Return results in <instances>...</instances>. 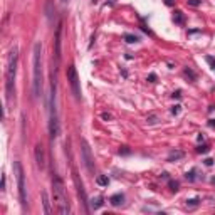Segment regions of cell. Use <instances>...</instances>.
I'll use <instances>...</instances> for the list:
<instances>
[{
    "label": "cell",
    "mask_w": 215,
    "mask_h": 215,
    "mask_svg": "<svg viewBox=\"0 0 215 215\" xmlns=\"http://www.w3.org/2000/svg\"><path fill=\"white\" fill-rule=\"evenodd\" d=\"M81 146H82V160H84V165L88 168L89 173H94V161H92V155H91V148H89L88 141L82 139L81 141Z\"/></svg>",
    "instance_id": "cell-7"
},
{
    "label": "cell",
    "mask_w": 215,
    "mask_h": 215,
    "mask_svg": "<svg viewBox=\"0 0 215 215\" xmlns=\"http://www.w3.org/2000/svg\"><path fill=\"white\" fill-rule=\"evenodd\" d=\"M61 32H62V22H59L57 24V29H55V61H57V64H59V61H61Z\"/></svg>",
    "instance_id": "cell-8"
},
{
    "label": "cell",
    "mask_w": 215,
    "mask_h": 215,
    "mask_svg": "<svg viewBox=\"0 0 215 215\" xmlns=\"http://www.w3.org/2000/svg\"><path fill=\"white\" fill-rule=\"evenodd\" d=\"M96 182H98V185H101V186H108L109 185V178L106 175H99L98 178H96Z\"/></svg>",
    "instance_id": "cell-15"
},
{
    "label": "cell",
    "mask_w": 215,
    "mask_h": 215,
    "mask_svg": "<svg viewBox=\"0 0 215 215\" xmlns=\"http://www.w3.org/2000/svg\"><path fill=\"white\" fill-rule=\"evenodd\" d=\"M170 186H171L173 192H176V190H178V182H170Z\"/></svg>",
    "instance_id": "cell-25"
},
{
    "label": "cell",
    "mask_w": 215,
    "mask_h": 215,
    "mask_svg": "<svg viewBox=\"0 0 215 215\" xmlns=\"http://www.w3.org/2000/svg\"><path fill=\"white\" fill-rule=\"evenodd\" d=\"M200 203V198H192V200H186V207H197Z\"/></svg>",
    "instance_id": "cell-18"
},
{
    "label": "cell",
    "mask_w": 215,
    "mask_h": 215,
    "mask_svg": "<svg viewBox=\"0 0 215 215\" xmlns=\"http://www.w3.org/2000/svg\"><path fill=\"white\" fill-rule=\"evenodd\" d=\"M131 153V149L128 148V146H121L119 148V155H129Z\"/></svg>",
    "instance_id": "cell-20"
},
{
    "label": "cell",
    "mask_w": 215,
    "mask_h": 215,
    "mask_svg": "<svg viewBox=\"0 0 215 215\" xmlns=\"http://www.w3.org/2000/svg\"><path fill=\"white\" fill-rule=\"evenodd\" d=\"M180 108H182V106H180V104H175V106H173V108H171V114H175V116H176V114L180 113Z\"/></svg>",
    "instance_id": "cell-22"
},
{
    "label": "cell",
    "mask_w": 215,
    "mask_h": 215,
    "mask_svg": "<svg viewBox=\"0 0 215 215\" xmlns=\"http://www.w3.org/2000/svg\"><path fill=\"white\" fill-rule=\"evenodd\" d=\"M186 178H188V180H195V170H192L190 173H186Z\"/></svg>",
    "instance_id": "cell-27"
},
{
    "label": "cell",
    "mask_w": 215,
    "mask_h": 215,
    "mask_svg": "<svg viewBox=\"0 0 215 215\" xmlns=\"http://www.w3.org/2000/svg\"><path fill=\"white\" fill-rule=\"evenodd\" d=\"M42 202H44V212L51 213V202H49V195L45 192H42Z\"/></svg>",
    "instance_id": "cell-13"
},
{
    "label": "cell",
    "mask_w": 215,
    "mask_h": 215,
    "mask_svg": "<svg viewBox=\"0 0 215 215\" xmlns=\"http://www.w3.org/2000/svg\"><path fill=\"white\" fill-rule=\"evenodd\" d=\"M123 200H124L123 193H116V195H113V197L109 198V202H111V205H113V207H119V205L123 203Z\"/></svg>",
    "instance_id": "cell-11"
},
{
    "label": "cell",
    "mask_w": 215,
    "mask_h": 215,
    "mask_svg": "<svg viewBox=\"0 0 215 215\" xmlns=\"http://www.w3.org/2000/svg\"><path fill=\"white\" fill-rule=\"evenodd\" d=\"M180 96H182V94H180V91H176V92H173V98H180Z\"/></svg>",
    "instance_id": "cell-33"
},
{
    "label": "cell",
    "mask_w": 215,
    "mask_h": 215,
    "mask_svg": "<svg viewBox=\"0 0 215 215\" xmlns=\"http://www.w3.org/2000/svg\"><path fill=\"white\" fill-rule=\"evenodd\" d=\"M52 193H54L55 210H57L61 215H67L71 208H69V202H67V197H66L64 183H62V180L59 178L55 173H54V178H52Z\"/></svg>",
    "instance_id": "cell-2"
},
{
    "label": "cell",
    "mask_w": 215,
    "mask_h": 215,
    "mask_svg": "<svg viewBox=\"0 0 215 215\" xmlns=\"http://www.w3.org/2000/svg\"><path fill=\"white\" fill-rule=\"evenodd\" d=\"M67 81L71 84V89H72L76 99H81V84H79V76H77V71L74 66H69L67 69Z\"/></svg>",
    "instance_id": "cell-6"
},
{
    "label": "cell",
    "mask_w": 215,
    "mask_h": 215,
    "mask_svg": "<svg viewBox=\"0 0 215 215\" xmlns=\"http://www.w3.org/2000/svg\"><path fill=\"white\" fill-rule=\"evenodd\" d=\"M52 14H54V8H52V0L47 2V17L52 18Z\"/></svg>",
    "instance_id": "cell-19"
},
{
    "label": "cell",
    "mask_w": 215,
    "mask_h": 215,
    "mask_svg": "<svg viewBox=\"0 0 215 215\" xmlns=\"http://www.w3.org/2000/svg\"><path fill=\"white\" fill-rule=\"evenodd\" d=\"M185 74H186V76H190L192 79H195V74H193V71H192V69H188V67L185 69Z\"/></svg>",
    "instance_id": "cell-26"
},
{
    "label": "cell",
    "mask_w": 215,
    "mask_h": 215,
    "mask_svg": "<svg viewBox=\"0 0 215 215\" xmlns=\"http://www.w3.org/2000/svg\"><path fill=\"white\" fill-rule=\"evenodd\" d=\"M102 200H104V198H102L101 195H98L96 198H92V200H91V208H94V210L101 208V207H102V203H104Z\"/></svg>",
    "instance_id": "cell-12"
},
{
    "label": "cell",
    "mask_w": 215,
    "mask_h": 215,
    "mask_svg": "<svg viewBox=\"0 0 215 215\" xmlns=\"http://www.w3.org/2000/svg\"><path fill=\"white\" fill-rule=\"evenodd\" d=\"M148 81H149V82H155V81H156V76H155V74H149V76H148Z\"/></svg>",
    "instance_id": "cell-29"
},
{
    "label": "cell",
    "mask_w": 215,
    "mask_h": 215,
    "mask_svg": "<svg viewBox=\"0 0 215 215\" xmlns=\"http://www.w3.org/2000/svg\"><path fill=\"white\" fill-rule=\"evenodd\" d=\"M35 161H37V166H39L40 170H44V166H45V156H44V148H42V145H37L35 146Z\"/></svg>",
    "instance_id": "cell-10"
},
{
    "label": "cell",
    "mask_w": 215,
    "mask_h": 215,
    "mask_svg": "<svg viewBox=\"0 0 215 215\" xmlns=\"http://www.w3.org/2000/svg\"><path fill=\"white\" fill-rule=\"evenodd\" d=\"M102 119H108V121H109V119H111V114H109V113H102Z\"/></svg>",
    "instance_id": "cell-32"
},
{
    "label": "cell",
    "mask_w": 215,
    "mask_h": 215,
    "mask_svg": "<svg viewBox=\"0 0 215 215\" xmlns=\"http://www.w3.org/2000/svg\"><path fill=\"white\" fill-rule=\"evenodd\" d=\"M49 133L51 138H57L59 135V118H57V108H55V82L51 84V101H49Z\"/></svg>",
    "instance_id": "cell-4"
},
{
    "label": "cell",
    "mask_w": 215,
    "mask_h": 215,
    "mask_svg": "<svg viewBox=\"0 0 215 215\" xmlns=\"http://www.w3.org/2000/svg\"><path fill=\"white\" fill-rule=\"evenodd\" d=\"M148 123L149 124H155V123H156V116H149L148 118Z\"/></svg>",
    "instance_id": "cell-28"
},
{
    "label": "cell",
    "mask_w": 215,
    "mask_h": 215,
    "mask_svg": "<svg viewBox=\"0 0 215 215\" xmlns=\"http://www.w3.org/2000/svg\"><path fill=\"white\" fill-rule=\"evenodd\" d=\"M208 124H210V126H215V119H210V123H208Z\"/></svg>",
    "instance_id": "cell-35"
},
{
    "label": "cell",
    "mask_w": 215,
    "mask_h": 215,
    "mask_svg": "<svg viewBox=\"0 0 215 215\" xmlns=\"http://www.w3.org/2000/svg\"><path fill=\"white\" fill-rule=\"evenodd\" d=\"M205 165H207V166H212V165H213V160H212V158H207V160H205Z\"/></svg>",
    "instance_id": "cell-30"
},
{
    "label": "cell",
    "mask_w": 215,
    "mask_h": 215,
    "mask_svg": "<svg viewBox=\"0 0 215 215\" xmlns=\"http://www.w3.org/2000/svg\"><path fill=\"white\" fill-rule=\"evenodd\" d=\"M34 98H39L42 94V44H34Z\"/></svg>",
    "instance_id": "cell-3"
},
{
    "label": "cell",
    "mask_w": 215,
    "mask_h": 215,
    "mask_svg": "<svg viewBox=\"0 0 215 215\" xmlns=\"http://www.w3.org/2000/svg\"><path fill=\"white\" fill-rule=\"evenodd\" d=\"M17 59L18 49L12 47L7 59V72H5V96H7V104H10L12 96L15 92V74H17Z\"/></svg>",
    "instance_id": "cell-1"
},
{
    "label": "cell",
    "mask_w": 215,
    "mask_h": 215,
    "mask_svg": "<svg viewBox=\"0 0 215 215\" xmlns=\"http://www.w3.org/2000/svg\"><path fill=\"white\" fill-rule=\"evenodd\" d=\"M5 183H7V176H5V173H4V175H2V186H0V190H2V192L5 190Z\"/></svg>",
    "instance_id": "cell-23"
},
{
    "label": "cell",
    "mask_w": 215,
    "mask_h": 215,
    "mask_svg": "<svg viewBox=\"0 0 215 215\" xmlns=\"http://www.w3.org/2000/svg\"><path fill=\"white\" fill-rule=\"evenodd\" d=\"M14 170L15 176H17V186H18V198H20V205L22 208L27 207V195H25V178H24V170L20 161H14Z\"/></svg>",
    "instance_id": "cell-5"
},
{
    "label": "cell",
    "mask_w": 215,
    "mask_h": 215,
    "mask_svg": "<svg viewBox=\"0 0 215 215\" xmlns=\"http://www.w3.org/2000/svg\"><path fill=\"white\" fill-rule=\"evenodd\" d=\"M165 4H166V5H173V0H165Z\"/></svg>",
    "instance_id": "cell-34"
},
{
    "label": "cell",
    "mask_w": 215,
    "mask_h": 215,
    "mask_svg": "<svg viewBox=\"0 0 215 215\" xmlns=\"http://www.w3.org/2000/svg\"><path fill=\"white\" fill-rule=\"evenodd\" d=\"M74 182H76V186H77V193H79V198H81V202H82V203L86 205V210L89 212V208H88V198H86V192H84L82 182H79V176H77V173H76V171H74Z\"/></svg>",
    "instance_id": "cell-9"
},
{
    "label": "cell",
    "mask_w": 215,
    "mask_h": 215,
    "mask_svg": "<svg viewBox=\"0 0 215 215\" xmlns=\"http://www.w3.org/2000/svg\"><path fill=\"white\" fill-rule=\"evenodd\" d=\"M173 20H175L176 24H183V20H185V18H183V14L180 10H176L175 15H173Z\"/></svg>",
    "instance_id": "cell-17"
},
{
    "label": "cell",
    "mask_w": 215,
    "mask_h": 215,
    "mask_svg": "<svg viewBox=\"0 0 215 215\" xmlns=\"http://www.w3.org/2000/svg\"><path fill=\"white\" fill-rule=\"evenodd\" d=\"M200 4H202V0H188V5H193V7H197Z\"/></svg>",
    "instance_id": "cell-24"
},
{
    "label": "cell",
    "mask_w": 215,
    "mask_h": 215,
    "mask_svg": "<svg viewBox=\"0 0 215 215\" xmlns=\"http://www.w3.org/2000/svg\"><path fill=\"white\" fill-rule=\"evenodd\" d=\"M124 40H126L128 44H135V42H138V37L133 35V34H124Z\"/></svg>",
    "instance_id": "cell-16"
},
{
    "label": "cell",
    "mask_w": 215,
    "mask_h": 215,
    "mask_svg": "<svg viewBox=\"0 0 215 215\" xmlns=\"http://www.w3.org/2000/svg\"><path fill=\"white\" fill-rule=\"evenodd\" d=\"M208 149H210V148H208V145H203V146H198L197 151H198V153H208Z\"/></svg>",
    "instance_id": "cell-21"
},
{
    "label": "cell",
    "mask_w": 215,
    "mask_h": 215,
    "mask_svg": "<svg viewBox=\"0 0 215 215\" xmlns=\"http://www.w3.org/2000/svg\"><path fill=\"white\" fill-rule=\"evenodd\" d=\"M180 158H183V151H178V149H173V151H170V155H168V161H175V160H180Z\"/></svg>",
    "instance_id": "cell-14"
},
{
    "label": "cell",
    "mask_w": 215,
    "mask_h": 215,
    "mask_svg": "<svg viewBox=\"0 0 215 215\" xmlns=\"http://www.w3.org/2000/svg\"><path fill=\"white\" fill-rule=\"evenodd\" d=\"M207 62H208V64H212V67L215 69V61H213V59H212V57H207Z\"/></svg>",
    "instance_id": "cell-31"
}]
</instances>
